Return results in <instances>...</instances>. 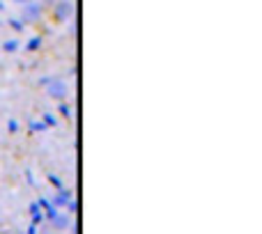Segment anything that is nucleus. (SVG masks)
Listing matches in <instances>:
<instances>
[{
	"label": "nucleus",
	"mask_w": 262,
	"mask_h": 234,
	"mask_svg": "<svg viewBox=\"0 0 262 234\" xmlns=\"http://www.w3.org/2000/svg\"><path fill=\"white\" fill-rule=\"evenodd\" d=\"M41 12H44V7H41V3H37V0H30V3L21 5V21H23V26H26V23H37L41 18Z\"/></svg>",
	"instance_id": "f257e3e1"
},
{
	"label": "nucleus",
	"mask_w": 262,
	"mask_h": 234,
	"mask_svg": "<svg viewBox=\"0 0 262 234\" xmlns=\"http://www.w3.org/2000/svg\"><path fill=\"white\" fill-rule=\"evenodd\" d=\"M46 95L51 97V99H58V101H62L64 97H67V83L62 81V78H51L49 76V83H46Z\"/></svg>",
	"instance_id": "f03ea898"
},
{
	"label": "nucleus",
	"mask_w": 262,
	"mask_h": 234,
	"mask_svg": "<svg viewBox=\"0 0 262 234\" xmlns=\"http://www.w3.org/2000/svg\"><path fill=\"white\" fill-rule=\"evenodd\" d=\"M72 16H74L72 0H55L53 3V18L55 21H69Z\"/></svg>",
	"instance_id": "7ed1b4c3"
},
{
	"label": "nucleus",
	"mask_w": 262,
	"mask_h": 234,
	"mask_svg": "<svg viewBox=\"0 0 262 234\" xmlns=\"http://www.w3.org/2000/svg\"><path fill=\"white\" fill-rule=\"evenodd\" d=\"M51 223H53V230L55 232H64V230H69V227L74 225L72 216H69V214H64V212H53V214H51Z\"/></svg>",
	"instance_id": "20e7f679"
},
{
	"label": "nucleus",
	"mask_w": 262,
	"mask_h": 234,
	"mask_svg": "<svg viewBox=\"0 0 262 234\" xmlns=\"http://www.w3.org/2000/svg\"><path fill=\"white\" fill-rule=\"evenodd\" d=\"M16 49H18V41H16V39H7V41L3 44V51H5V53H14Z\"/></svg>",
	"instance_id": "39448f33"
},
{
	"label": "nucleus",
	"mask_w": 262,
	"mask_h": 234,
	"mask_svg": "<svg viewBox=\"0 0 262 234\" xmlns=\"http://www.w3.org/2000/svg\"><path fill=\"white\" fill-rule=\"evenodd\" d=\"M39 46H41V37H32V39H30V44H28L26 49H28V51H37V49H39Z\"/></svg>",
	"instance_id": "423d86ee"
},
{
	"label": "nucleus",
	"mask_w": 262,
	"mask_h": 234,
	"mask_svg": "<svg viewBox=\"0 0 262 234\" xmlns=\"http://www.w3.org/2000/svg\"><path fill=\"white\" fill-rule=\"evenodd\" d=\"M9 23H12V28H14V30H23V21H21V18H12V21H9Z\"/></svg>",
	"instance_id": "0eeeda50"
},
{
	"label": "nucleus",
	"mask_w": 262,
	"mask_h": 234,
	"mask_svg": "<svg viewBox=\"0 0 262 234\" xmlns=\"http://www.w3.org/2000/svg\"><path fill=\"white\" fill-rule=\"evenodd\" d=\"M60 110H62L64 117H72V110H69V106H60Z\"/></svg>",
	"instance_id": "6e6552de"
},
{
	"label": "nucleus",
	"mask_w": 262,
	"mask_h": 234,
	"mask_svg": "<svg viewBox=\"0 0 262 234\" xmlns=\"http://www.w3.org/2000/svg\"><path fill=\"white\" fill-rule=\"evenodd\" d=\"M16 5H26V3H30V0H14Z\"/></svg>",
	"instance_id": "1a4fd4ad"
},
{
	"label": "nucleus",
	"mask_w": 262,
	"mask_h": 234,
	"mask_svg": "<svg viewBox=\"0 0 262 234\" xmlns=\"http://www.w3.org/2000/svg\"><path fill=\"white\" fill-rule=\"evenodd\" d=\"M3 7H5V5H3V0H0V9H3Z\"/></svg>",
	"instance_id": "9d476101"
},
{
	"label": "nucleus",
	"mask_w": 262,
	"mask_h": 234,
	"mask_svg": "<svg viewBox=\"0 0 262 234\" xmlns=\"http://www.w3.org/2000/svg\"><path fill=\"white\" fill-rule=\"evenodd\" d=\"M14 234H26V232H14Z\"/></svg>",
	"instance_id": "9b49d317"
},
{
	"label": "nucleus",
	"mask_w": 262,
	"mask_h": 234,
	"mask_svg": "<svg viewBox=\"0 0 262 234\" xmlns=\"http://www.w3.org/2000/svg\"><path fill=\"white\" fill-rule=\"evenodd\" d=\"M53 234H62V232H53Z\"/></svg>",
	"instance_id": "f8f14e48"
}]
</instances>
